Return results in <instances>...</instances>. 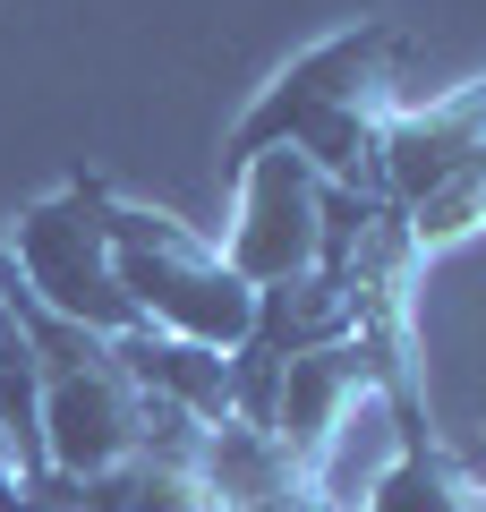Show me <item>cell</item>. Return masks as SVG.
Segmentation results:
<instances>
[{
  "label": "cell",
  "mask_w": 486,
  "mask_h": 512,
  "mask_svg": "<svg viewBox=\"0 0 486 512\" xmlns=\"http://www.w3.org/2000/svg\"><path fill=\"white\" fill-rule=\"evenodd\" d=\"M393 60H401V26H384V18H359V26H342V35H324L316 52H299L290 69H273V86L239 111V128L222 137V163L239 171L248 154L290 146L307 120H324V111L359 103V94H393Z\"/></svg>",
  "instance_id": "obj_4"
},
{
  "label": "cell",
  "mask_w": 486,
  "mask_h": 512,
  "mask_svg": "<svg viewBox=\"0 0 486 512\" xmlns=\"http://www.w3.org/2000/svg\"><path fill=\"white\" fill-rule=\"evenodd\" d=\"M376 402V376H367L359 342H333V350H307V359L282 367V393H273V427L265 436L282 444L290 461H299L307 478L324 470V453H333V436H342L359 410Z\"/></svg>",
  "instance_id": "obj_7"
},
{
  "label": "cell",
  "mask_w": 486,
  "mask_h": 512,
  "mask_svg": "<svg viewBox=\"0 0 486 512\" xmlns=\"http://www.w3.org/2000/svg\"><path fill=\"white\" fill-rule=\"evenodd\" d=\"M401 222H410L418 256H444V248H461L469 231H486V154H469V163L452 171L444 188H427Z\"/></svg>",
  "instance_id": "obj_13"
},
{
  "label": "cell",
  "mask_w": 486,
  "mask_h": 512,
  "mask_svg": "<svg viewBox=\"0 0 486 512\" xmlns=\"http://www.w3.org/2000/svg\"><path fill=\"white\" fill-rule=\"evenodd\" d=\"M350 342V291L333 274H299V282H273L256 291V325H248V350H265L273 367L307 359V350H333Z\"/></svg>",
  "instance_id": "obj_11"
},
{
  "label": "cell",
  "mask_w": 486,
  "mask_h": 512,
  "mask_svg": "<svg viewBox=\"0 0 486 512\" xmlns=\"http://www.w3.org/2000/svg\"><path fill=\"white\" fill-rule=\"evenodd\" d=\"M9 308H18L26 342H35V376H43V461L60 478H103L120 461H137L145 419H137V384L120 376L111 342L86 325H60L52 308H35L18 274H9Z\"/></svg>",
  "instance_id": "obj_2"
},
{
  "label": "cell",
  "mask_w": 486,
  "mask_h": 512,
  "mask_svg": "<svg viewBox=\"0 0 486 512\" xmlns=\"http://www.w3.org/2000/svg\"><path fill=\"white\" fill-rule=\"evenodd\" d=\"M18 512H214L197 487V470H180V461H120V470L103 478H60L43 470L35 487H18Z\"/></svg>",
  "instance_id": "obj_10"
},
{
  "label": "cell",
  "mask_w": 486,
  "mask_h": 512,
  "mask_svg": "<svg viewBox=\"0 0 486 512\" xmlns=\"http://www.w3.org/2000/svg\"><path fill=\"white\" fill-rule=\"evenodd\" d=\"M103 239H111V274H120L128 308L145 325L180 333V342H205L231 359L256 325V291L222 265V248H205L180 214L162 205H137L120 188H103Z\"/></svg>",
  "instance_id": "obj_1"
},
{
  "label": "cell",
  "mask_w": 486,
  "mask_h": 512,
  "mask_svg": "<svg viewBox=\"0 0 486 512\" xmlns=\"http://www.w3.org/2000/svg\"><path fill=\"white\" fill-rule=\"evenodd\" d=\"M103 188L94 171H77V180H60L52 197H35L18 214V231H9V274L26 282V299L35 308H52L60 325H86L103 333V342H120V333H137L145 316L128 308L120 274H111V239H103Z\"/></svg>",
  "instance_id": "obj_3"
},
{
  "label": "cell",
  "mask_w": 486,
  "mask_h": 512,
  "mask_svg": "<svg viewBox=\"0 0 486 512\" xmlns=\"http://www.w3.org/2000/svg\"><path fill=\"white\" fill-rule=\"evenodd\" d=\"M188 470H197V487H205L214 512H333L324 487L265 436V427H239V419L205 427Z\"/></svg>",
  "instance_id": "obj_8"
},
{
  "label": "cell",
  "mask_w": 486,
  "mask_h": 512,
  "mask_svg": "<svg viewBox=\"0 0 486 512\" xmlns=\"http://www.w3.org/2000/svg\"><path fill=\"white\" fill-rule=\"evenodd\" d=\"M469 154H486V77H469L444 103H418V111L401 103L393 111V128H384V146H376V197L410 214V205L427 197V188H444Z\"/></svg>",
  "instance_id": "obj_6"
},
{
  "label": "cell",
  "mask_w": 486,
  "mask_h": 512,
  "mask_svg": "<svg viewBox=\"0 0 486 512\" xmlns=\"http://www.w3.org/2000/svg\"><path fill=\"white\" fill-rule=\"evenodd\" d=\"M231 180H239V197H231V231H222V265L248 291L316 274V205H324L316 171L290 146H273V154H248Z\"/></svg>",
  "instance_id": "obj_5"
},
{
  "label": "cell",
  "mask_w": 486,
  "mask_h": 512,
  "mask_svg": "<svg viewBox=\"0 0 486 512\" xmlns=\"http://www.w3.org/2000/svg\"><path fill=\"white\" fill-rule=\"evenodd\" d=\"M111 359H120V376L137 384L145 402L180 410V419H197V427L231 419V359H222V350L180 342V333H162V325H137V333L111 342Z\"/></svg>",
  "instance_id": "obj_9"
},
{
  "label": "cell",
  "mask_w": 486,
  "mask_h": 512,
  "mask_svg": "<svg viewBox=\"0 0 486 512\" xmlns=\"http://www.w3.org/2000/svg\"><path fill=\"white\" fill-rule=\"evenodd\" d=\"M478 504L486 495L452 470L444 444H393V461L367 478V495L350 512H478Z\"/></svg>",
  "instance_id": "obj_12"
}]
</instances>
